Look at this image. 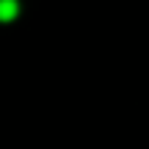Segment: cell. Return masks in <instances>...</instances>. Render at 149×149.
<instances>
[{"label": "cell", "instance_id": "cell-1", "mask_svg": "<svg viewBox=\"0 0 149 149\" xmlns=\"http://www.w3.org/2000/svg\"><path fill=\"white\" fill-rule=\"evenodd\" d=\"M19 14V0H0V22H11Z\"/></svg>", "mask_w": 149, "mask_h": 149}]
</instances>
